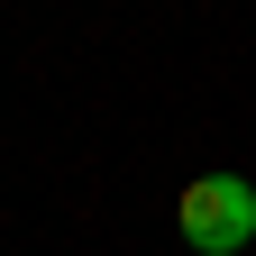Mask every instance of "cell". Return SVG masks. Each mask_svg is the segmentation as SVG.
<instances>
[{
	"instance_id": "cell-1",
	"label": "cell",
	"mask_w": 256,
	"mask_h": 256,
	"mask_svg": "<svg viewBox=\"0 0 256 256\" xmlns=\"http://www.w3.org/2000/svg\"><path fill=\"white\" fill-rule=\"evenodd\" d=\"M174 238H183L192 256H238V247L256 238V183H247V174H202V183H183Z\"/></svg>"
}]
</instances>
